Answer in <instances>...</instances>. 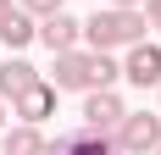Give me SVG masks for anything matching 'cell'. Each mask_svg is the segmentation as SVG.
I'll use <instances>...</instances> for the list:
<instances>
[{"instance_id": "1", "label": "cell", "mask_w": 161, "mask_h": 155, "mask_svg": "<svg viewBox=\"0 0 161 155\" xmlns=\"http://www.w3.org/2000/svg\"><path fill=\"white\" fill-rule=\"evenodd\" d=\"M145 33H150V22H145L139 6H106V11H95L83 22L89 50H128V45H139Z\"/></svg>"}, {"instance_id": "2", "label": "cell", "mask_w": 161, "mask_h": 155, "mask_svg": "<svg viewBox=\"0 0 161 155\" xmlns=\"http://www.w3.org/2000/svg\"><path fill=\"white\" fill-rule=\"evenodd\" d=\"M117 150L122 155H150L161 144V116L156 111H128V116H122V122H117Z\"/></svg>"}, {"instance_id": "3", "label": "cell", "mask_w": 161, "mask_h": 155, "mask_svg": "<svg viewBox=\"0 0 161 155\" xmlns=\"http://www.w3.org/2000/svg\"><path fill=\"white\" fill-rule=\"evenodd\" d=\"M122 116H128V105H122L117 89H83V111H78L83 127H95V133H117Z\"/></svg>"}, {"instance_id": "4", "label": "cell", "mask_w": 161, "mask_h": 155, "mask_svg": "<svg viewBox=\"0 0 161 155\" xmlns=\"http://www.w3.org/2000/svg\"><path fill=\"white\" fill-rule=\"evenodd\" d=\"M122 78H128L133 89H156V83H161V39H139V45H128V56H122Z\"/></svg>"}, {"instance_id": "5", "label": "cell", "mask_w": 161, "mask_h": 155, "mask_svg": "<svg viewBox=\"0 0 161 155\" xmlns=\"http://www.w3.org/2000/svg\"><path fill=\"white\" fill-rule=\"evenodd\" d=\"M56 83H50V78H33L28 89L17 94L11 100V116H22V122H45V116H56Z\"/></svg>"}, {"instance_id": "6", "label": "cell", "mask_w": 161, "mask_h": 155, "mask_svg": "<svg viewBox=\"0 0 161 155\" xmlns=\"http://www.w3.org/2000/svg\"><path fill=\"white\" fill-rule=\"evenodd\" d=\"M78 39H83V22L72 11H50V17H39V45L50 50V56H56V50H78Z\"/></svg>"}, {"instance_id": "7", "label": "cell", "mask_w": 161, "mask_h": 155, "mask_svg": "<svg viewBox=\"0 0 161 155\" xmlns=\"http://www.w3.org/2000/svg\"><path fill=\"white\" fill-rule=\"evenodd\" d=\"M33 78H39V67H33L28 56H22V50H17V56H6V61H0V100L11 105V100H17L22 89H28Z\"/></svg>"}, {"instance_id": "8", "label": "cell", "mask_w": 161, "mask_h": 155, "mask_svg": "<svg viewBox=\"0 0 161 155\" xmlns=\"http://www.w3.org/2000/svg\"><path fill=\"white\" fill-rule=\"evenodd\" d=\"M33 39H39V17H28L22 6H17V11L6 17V22H0V45H6V50L17 56V50H28Z\"/></svg>"}, {"instance_id": "9", "label": "cell", "mask_w": 161, "mask_h": 155, "mask_svg": "<svg viewBox=\"0 0 161 155\" xmlns=\"http://www.w3.org/2000/svg\"><path fill=\"white\" fill-rule=\"evenodd\" d=\"M0 150H6V155H45V133H39V122H17L11 133H0Z\"/></svg>"}, {"instance_id": "10", "label": "cell", "mask_w": 161, "mask_h": 155, "mask_svg": "<svg viewBox=\"0 0 161 155\" xmlns=\"http://www.w3.org/2000/svg\"><path fill=\"white\" fill-rule=\"evenodd\" d=\"M17 6H22L28 17H50V11H61L67 0H17Z\"/></svg>"}, {"instance_id": "11", "label": "cell", "mask_w": 161, "mask_h": 155, "mask_svg": "<svg viewBox=\"0 0 161 155\" xmlns=\"http://www.w3.org/2000/svg\"><path fill=\"white\" fill-rule=\"evenodd\" d=\"M139 11H145V22H150V28L161 33V0H145V6H139Z\"/></svg>"}, {"instance_id": "12", "label": "cell", "mask_w": 161, "mask_h": 155, "mask_svg": "<svg viewBox=\"0 0 161 155\" xmlns=\"http://www.w3.org/2000/svg\"><path fill=\"white\" fill-rule=\"evenodd\" d=\"M17 11V0H0V22H6V17H11Z\"/></svg>"}, {"instance_id": "13", "label": "cell", "mask_w": 161, "mask_h": 155, "mask_svg": "<svg viewBox=\"0 0 161 155\" xmlns=\"http://www.w3.org/2000/svg\"><path fill=\"white\" fill-rule=\"evenodd\" d=\"M6 116H11V105H6V100H0V133H6Z\"/></svg>"}, {"instance_id": "14", "label": "cell", "mask_w": 161, "mask_h": 155, "mask_svg": "<svg viewBox=\"0 0 161 155\" xmlns=\"http://www.w3.org/2000/svg\"><path fill=\"white\" fill-rule=\"evenodd\" d=\"M111 6H145V0H111Z\"/></svg>"}, {"instance_id": "15", "label": "cell", "mask_w": 161, "mask_h": 155, "mask_svg": "<svg viewBox=\"0 0 161 155\" xmlns=\"http://www.w3.org/2000/svg\"><path fill=\"white\" fill-rule=\"evenodd\" d=\"M150 155H161V144H156V150H150Z\"/></svg>"}, {"instance_id": "16", "label": "cell", "mask_w": 161, "mask_h": 155, "mask_svg": "<svg viewBox=\"0 0 161 155\" xmlns=\"http://www.w3.org/2000/svg\"><path fill=\"white\" fill-rule=\"evenodd\" d=\"M156 89H161V83H156Z\"/></svg>"}, {"instance_id": "17", "label": "cell", "mask_w": 161, "mask_h": 155, "mask_svg": "<svg viewBox=\"0 0 161 155\" xmlns=\"http://www.w3.org/2000/svg\"><path fill=\"white\" fill-rule=\"evenodd\" d=\"M0 155H6V150H0Z\"/></svg>"}]
</instances>
